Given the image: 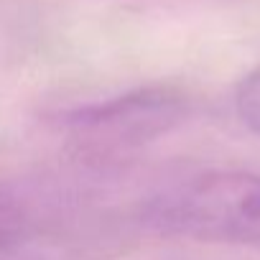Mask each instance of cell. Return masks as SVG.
Returning <instances> with one entry per match:
<instances>
[{
	"mask_svg": "<svg viewBox=\"0 0 260 260\" xmlns=\"http://www.w3.org/2000/svg\"><path fill=\"white\" fill-rule=\"evenodd\" d=\"M148 222L179 237L260 247V174H197L156 197Z\"/></svg>",
	"mask_w": 260,
	"mask_h": 260,
	"instance_id": "6da1fadb",
	"label": "cell"
},
{
	"mask_svg": "<svg viewBox=\"0 0 260 260\" xmlns=\"http://www.w3.org/2000/svg\"><path fill=\"white\" fill-rule=\"evenodd\" d=\"M186 112L181 94L169 87H146L105 102L72 107L61 115V125L74 136L105 143L148 141L174 127Z\"/></svg>",
	"mask_w": 260,
	"mask_h": 260,
	"instance_id": "7a4b0ae2",
	"label": "cell"
},
{
	"mask_svg": "<svg viewBox=\"0 0 260 260\" xmlns=\"http://www.w3.org/2000/svg\"><path fill=\"white\" fill-rule=\"evenodd\" d=\"M235 107L240 120L260 136V67L240 79L235 89Z\"/></svg>",
	"mask_w": 260,
	"mask_h": 260,
	"instance_id": "3957f363",
	"label": "cell"
}]
</instances>
